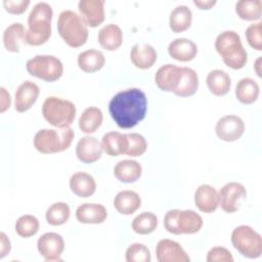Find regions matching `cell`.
<instances>
[{"label": "cell", "mask_w": 262, "mask_h": 262, "mask_svg": "<svg viewBox=\"0 0 262 262\" xmlns=\"http://www.w3.org/2000/svg\"><path fill=\"white\" fill-rule=\"evenodd\" d=\"M53 10L49 3H36L28 15V30L26 43L31 46H40L51 37V20Z\"/></svg>", "instance_id": "cell-2"}, {"label": "cell", "mask_w": 262, "mask_h": 262, "mask_svg": "<svg viewBox=\"0 0 262 262\" xmlns=\"http://www.w3.org/2000/svg\"><path fill=\"white\" fill-rule=\"evenodd\" d=\"M156 258L159 262H189L190 258L182 246L172 239H160L156 246Z\"/></svg>", "instance_id": "cell-13"}, {"label": "cell", "mask_w": 262, "mask_h": 262, "mask_svg": "<svg viewBox=\"0 0 262 262\" xmlns=\"http://www.w3.org/2000/svg\"><path fill=\"white\" fill-rule=\"evenodd\" d=\"M128 147L125 155L129 157H140L147 149V142L139 133H127Z\"/></svg>", "instance_id": "cell-39"}, {"label": "cell", "mask_w": 262, "mask_h": 262, "mask_svg": "<svg viewBox=\"0 0 262 262\" xmlns=\"http://www.w3.org/2000/svg\"><path fill=\"white\" fill-rule=\"evenodd\" d=\"M194 204L203 213H213L219 207L218 191L210 184H201L194 191Z\"/></svg>", "instance_id": "cell-18"}, {"label": "cell", "mask_w": 262, "mask_h": 262, "mask_svg": "<svg viewBox=\"0 0 262 262\" xmlns=\"http://www.w3.org/2000/svg\"><path fill=\"white\" fill-rule=\"evenodd\" d=\"M199 84L200 80L196 72L191 68L182 67V75L179 84L173 93L179 97L191 96L198 91Z\"/></svg>", "instance_id": "cell-30"}, {"label": "cell", "mask_w": 262, "mask_h": 262, "mask_svg": "<svg viewBox=\"0 0 262 262\" xmlns=\"http://www.w3.org/2000/svg\"><path fill=\"white\" fill-rule=\"evenodd\" d=\"M101 142L94 136L85 135L81 137L76 145L77 158L85 164L97 162L102 155Z\"/></svg>", "instance_id": "cell-16"}, {"label": "cell", "mask_w": 262, "mask_h": 262, "mask_svg": "<svg viewBox=\"0 0 262 262\" xmlns=\"http://www.w3.org/2000/svg\"><path fill=\"white\" fill-rule=\"evenodd\" d=\"M26 70L33 77L46 82H54L62 76L63 64L54 55L38 54L27 61Z\"/></svg>", "instance_id": "cell-9"}, {"label": "cell", "mask_w": 262, "mask_h": 262, "mask_svg": "<svg viewBox=\"0 0 262 262\" xmlns=\"http://www.w3.org/2000/svg\"><path fill=\"white\" fill-rule=\"evenodd\" d=\"M103 114L97 106L86 107L79 118V128L85 134L94 133L102 124Z\"/></svg>", "instance_id": "cell-32"}, {"label": "cell", "mask_w": 262, "mask_h": 262, "mask_svg": "<svg viewBox=\"0 0 262 262\" xmlns=\"http://www.w3.org/2000/svg\"><path fill=\"white\" fill-rule=\"evenodd\" d=\"M260 93L259 84L252 78H242L235 86V97L244 104L254 103Z\"/></svg>", "instance_id": "cell-31"}, {"label": "cell", "mask_w": 262, "mask_h": 262, "mask_svg": "<svg viewBox=\"0 0 262 262\" xmlns=\"http://www.w3.org/2000/svg\"><path fill=\"white\" fill-rule=\"evenodd\" d=\"M233 248L244 257L249 259L259 258L262 254L261 234L249 225H238L231 232Z\"/></svg>", "instance_id": "cell-8"}, {"label": "cell", "mask_w": 262, "mask_h": 262, "mask_svg": "<svg viewBox=\"0 0 262 262\" xmlns=\"http://www.w3.org/2000/svg\"><path fill=\"white\" fill-rule=\"evenodd\" d=\"M97 40L103 49L115 51L120 48L123 43L122 29L116 24H107L98 31Z\"/></svg>", "instance_id": "cell-24"}, {"label": "cell", "mask_w": 262, "mask_h": 262, "mask_svg": "<svg viewBox=\"0 0 262 262\" xmlns=\"http://www.w3.org/2000/svg\"><path fill=\"white\" fill-rule=\"evenodd\" d=\"M245 132V123L236 115H226L221 117L215 125L217 137L226 142L236 141Z\"/></svg>", "instance_id": "cell-11"}, {"label": "cell", "mask_w": 262, "mask_h": 262, "mask_svg": "<svg viewBox=\"0 0 262 262\" xmlns=\"http://www.w3.org/2000/svg\"><path fill=\"white\" fill-rule=\"evenodd\" d=\"M125 259L127 262H150L151 255L149 249L145 245L134 243L127 248Z\"/></svg>", "instance_id": "cell-38"}, {"label": "cell", "mask_w": 262, "mask_h": 262, "mask_svg": "<svg viewBox=\"0 0 262 262\" xmlns=\"http://www.w3.org/2000/svg\"><path fill=\"white\" fill-rule=\"evenodd\" d=\"M75 137V132L71 127L39 130L33 139L35 148L44 155L61 152L68 149Z\"/></svg>", "instance_id": "cell-5"}, {"label": "cell", "mask_w": 262, "mask_h": 262, "mask_svg": "<svg viewBox=\"0 0 262 262\" xmlns=\"http://www.w3.org/2000/svg\"><path fill=\"white\" fill-rule=\"evenodd\" d=\"M76 105L69 99L48 96L42 104L43 118L55 128L70 127L76 118Z\"/></svg>", "instance_id": "cell-6"}, {"label": "cell", "mask_w": 262, "mask_h": 262, "mask_svg": "<svg viewBox=\"0 0 262 262\" xmlns=\"http://www.w3.org/2000/svg\"><path fill=\"white\" fill-rule=\"evenodd\" d=\"M262 24L261 21L253 23L246 29L245 35L248 44L255 50H262Z\"/></svg>", "instance_id": "cell-40"}, {"label": "cell", "mask_w": 262, "mask_h": 262, "mask_svg": "<svg viewBox=\"0 0 262 262\" xmlns=\"http://www.w3.org/2000/svg\"><path fill=\"white\" fill-rule=\"evenodd\" d=\"M69 185L72 192L79 198H89L96 190V181L94 177L84 171L74 173L70 177Z\"/></svg>", "instance_id": "cell-22"}, {"label": "cell", "mask_w": 262, "mask_h": 262, "mask_svg": "<svg viewBox=\"0 0 262 262\" xmlns=\"http://www.w3.org/2000/svg\"><path fill=\"white\" fill-rule=\"evenodd\" d=\"M142 174L141 165L135 160L119 161L114 167L115 177L123 183H132L140 178Z\"/></svg>", "instance_id": "cell-27"}, {"label": "cell", "mask_w": 262, "mask_h": 262, "mask_svg": "<svg viewBox=\"0 0 262 262\" xmlns=\"http://www.w3.org/2000/svg\"><path fill=\"white\" fill-rule=\"evenodd\" d=\"M131 226L137 234H150L158 227V217L152 212H142L133 219Z\"/></svg>", "instance_id": "cell-36"}, {"label": "cell", "mask_w": 262, "mask_h": 262, "mask_svg": "<svg viewBox=\"0 0 262 262\" xmlns=\"http://www.w3.org/2000/svg\"><path fill=\"white\" fill-rule=\"evenodd\" d=\"M207 262H233L231 252L221 246L213 247L209 250L206 257Z\"/></svg>", "instance_id": "cell-41"}, {"label": "cell", "mask_w": 262, "mask_h": 262, "mask_svg": "<svg viewBox=\"0 0 262 262\" xmlns=\"http://www.w3.org/2000/svg\"><path fill=\"white\" fill-rule=\"evenodd\" d=\"M71 216L70 206L64 202H55L45 212V219L52 226H60L68 222Z\"/></svg>", "instance_id": "cell-35"}, {"label": "cell", "mask_w": 262, "mask_h": 262, "mask_svg": "<svg viewBox=\"0 0 262 262\" xmlns=\"http://www.w3.org/2000/svg\"><path fill=\"white\" fill-rule=\"evenodd\" d=\"M217 3L216 0H193V4L200 9H210Z\"/></svg>", "instance_id": "cell-45"}, {"label": "cell", "mask_w": 262, "mask_h": 262, "mask_svg": "<svg viewBox=\"0 0 262 262\" xmlns=\"http://www.w3.org/2000/svg\"><path fill=\"white\" fill-rule=\"evenodd\" d=\"M37 249L45 261H60L64 251V241L57 232H46L38 238Z\"/></svg>", "instance_id": "cell-12"}, {"label": "cell", "mask_w": 262, "mask_h": 262, "mask_svg": "<svg viewBox=\"0 0 262 262\" xmlns=\"http://www.w3.org/2000/svg\"><path fill=\"white\" fill-rule=\"evenodd\" d=\"M40 94L39 86L30 80L23 82L14 93V108L18 113L30 110L37 101Z\"/></svg>", "instance_id": "cell-15"}, {"label": "cell", "mask_w": 262, "mask_h": 262, "mask_svg": "<svg viewBox=\"0 0 262 262\" xmlns=\"http://www.w3.org/2000/svg\"><path fill=\"white\" fill-rule=\"evenodd\" d=\"M77 63L80 70L85 73H95L105 64L104 54L97 49L91 48L79 53Z\"/></svg>", "instance_id": "cell-28"}, {"label": "cell", "mask_w": 262, "mask_h": 262, "mask_svg": "<svg viewBox=\"0 0 262 262\" xmlns=\"http://www.w3.org/2000/svg\"><path fill=\"white\" fill-rule=\"evenodd\" d=\"M0 259L4 258L7 254H9L11 250V243L10 239L7 237V235L2 231L0 233Z\"/></svg>", "instance_id": "cell-44"}, {"label": "cell", "mask_w": 262, "mask_h": 262, "mask_svg": "<svg viewBox=\"0 0 262 262\" xmlns=\"http://www.w3.org/2000/svg\"><path fill=\"white\" fill-rule=\"evenodd\" d=\"M114 207L122 215H132L141 206L139 194L130 189L119 191L114 198Z\"/></svg>", "instance_id": "cell-25"}, {"label": "cell", "mask_w": 262, "mask_h": 262, "mask_svg": "<svg viewBox=\"0 0 262 262\" xmlns=\"http://www.w3.org/2000/svg\"><path fill=\"white\" fill-rule=\"evenodd\" d=\"M0 113L6 112L11 105V97L9 92L3 87H0Z\"/></svg>", "instance_id": "cell-43"}, {"label": "cell", "mask_w": 262, "mask_h": 262, "mask_svg": "<svg viewBox=\"0 0 262 262\" xmlns=\"http://www.w3.org/2000/svg\"><path fill=\"white\" fill-rule=\"evenodd\" d=\"M192 21V12L187 5H178L169 15V27L174 33L186 31Z\"/></svg>", "instance_id": "cell-33"}, {"label": "cell", "mask_w": 262, "mask_h": 262, "mask_svg": "<svg viewBox=\"0 0 262 262\" xmlns=\"http://www.w3.org/2000/svg\"><path fill=\"white\" fill-rule=\"evenodd\" d=\"M30 5V0H3L4 9L12 14L24 13Z\"/></svg>", "instance_id": "cell-42"}, {"label": "cell", "mask_w": 262, "mask_h": 262, "mask_svg": "<svg viewBox=\"0 0 262 262\" xmlns=\"http://www.w3.org/2000/svg\"><path fill=\"white\" fill-rule=\"evenodd\" d=\"M57 31L61 39L70 47L78 48L83 46L88 39V26L80 14L66 9L57 18Z\"/></svg>", "instance_id": "cell-4"}, {"label": "cell", "mask_w": 262, "mask_h": 262, "mask_svg": "<svg viewBox=\"0 0 262 262\" xmlns=\"http://www.w3.org/2000/svg\"><path fill=\"white\" fill-rule=\"evenodd\" d=\"M206 83L212 94L216 96H223L230 90L231 78L222 70H213L208 73Z\"/></svg>", "instance_id": "cell-29"}, {"label": "cell", "mask_w": 262, "mask_h": 262, "mask_svg": "<svg viewBox=\"0 0 262 262\" xmlns=\"http://www.w3.org/2000/svg\"><path fill=\"white\" fill-rule=\"evenodd\" d=\"M104 0H80L78 9L80 15L88 27L95 28L101 25L105 18Z\"/></svg>", "instance_id": "cell-17"}, {"label": "cell", "mask_w": 262, "mask_h": 262, "mask_svg": "<svg viewBox=\"0 0 262 262\" xmlns=\"http://www.w3.org/2000/svg\"><path fill=\"white\" fill-rule=\"evenodd\" d=\"M76 219L83 224H100L107 218V210L101 204L84 203L76 209Z\"/></svg>", "instance_id": "cell-19"}, {"label": "cell", "mask_w": 262, "mask_h": 262, "mask_svg": "<svg viewBox=\"0 0 262 262\" xmlns=\"http://www.w3.org/2000/svg\"><path fill=\"white\" fill-rule=\"evenodd\" d=\"M219 206L226 213H235L239 210L247 198L246 187L235 181L224 184L218 191Z\"/></svg>", "instance_id": "cell-10"}, {"label": "cell", "mask_w": 262, "mask_h": 262, "mask_svg": "<svg viewBox=\"0 0 262 262\" xmlns=\"http://www.w3.org/2000/svg\"><path fill=\"white\" fill-rule=\"evenodd\" d=\"M147 98L139 88H129L115 94L108 103V112L122 129L135 127L145 117Z\"/></svg>", "instance_id": "cell-1"}, {"label": "cell", "mask_w": 262, "mask_h": 262, "mask_svg": "<svg viewBox=\"0 0 262 262\" xmlns=\"http://www.w3.org/2000/svg\"><path fill=\"white\" fill-rule=\"evenodd\" d=\"M169 55L178 61H190L198 54L196 44L187 38H176L168 45Z\"/></svg>", "instance_id": "cell-21"}, {"label": "cell", "mask_w": 262, "mask_h": 262, "mask_svg": "<svg viewBox=\"0 0 262 262\" xmlns=\"http://www.w3.org/2000/svg\"><path fill=\"white\" fill-rule=\"evenodd\" d=\"M40 228V222L38 218L31 214H25L17 218L14 224V229L17 235L20 237H31L34 236Z\"/></svg>", "instance_id": "cell-37"}, {"label": "cell", "mask_w": 262, "mask_h": 262, "mask_svg": "<svg viewBox=\"0 0 262 262\" xmlns=\"http://www.w3.org/2000/svg\"><path fill=\"white\" fill-rule=\"evenodd\" d=\"M235 12L244 20L256 21L261 18V0H239L235 3Z\"/></svg>", "instance_id": "cell-34"}, {"label": "cell", "mask_w": 262, "mask_h": 262, "mask_svg": "<svg viewBox=\"0 0 262 262\" xmlns=\"http://www.w3.org/2000/svg\"><path fill=\"white\" fill-rule=\"evenodd\" d=\"M27 29L21 23H12L3 32L2 41L5 49L9 52L17 53L20 51L23 43H26Z\"/></svg>", "instance_id": "cell-23"}, {"label": "cell", "mask_w": 262, "mask_h": 262, "mask_svg": "<svg viewBox=\"0 0 262 262\" xmlns=\"http://www.w3.org/2000/svg\"><path fill=\"white\" fill-rule=\"evenodd\" d=\"M157 59V50L148 43H137L131 48L130 60L137 69H150L156 63Z\"/></svg>", "instance_id": "cell-20"}, {"label": "cell", "mask_w": 262, "mask_h": 262, "mask_svg": "<svg viewBox=\"0 0 262 262\" xmlns=\"http://www.w3.org/2000/svg\"><path fill=\"white\" fill-rule=\"evenodd\" d=\"M217 53L223 62L232 70L244 68L248 61V52L243 46L239 35L232 30L220 33L214 43Z\"/></svg>", "instance_id": "cell-3"}, {"label": "cell", "mask_w": 262, "mask_h": 262, "mask_svg": "<svg viewBox=\"0 0 262 262\" xmlns=\"http://www.w3.org/2000/svg\"><path fill=\"white\" fill-rule=\"evenodd\" d=\"M260 66H261V56H259L255 62H254V70L256 72V74L258 75V77H261V71H260Z\"/></svg>", "instance_id": "cell-46"}, {"label": "cell", "mask_w": 262, "mask_h": 262, "mask_svg": "<svg viewBox=\"0 0 262 262\" xmlns=\"http://www.w3.org/2000/svg\"><path fill=\"white\" fill-rule=\"evenodd\" d=\"M182 75V67L166 63L158 69L155 75V82L159 89L166 92H174Z\"/></svg>", "instance_id": "cell-14"}, {"label": "cell", "mask_w": 262, "mask_h": 262, "mask_svg": "<svg viewBox=\"0 0 262 262\" xmlns=\"http://www.w3.org/2000/svg\"><path fill=\"white\" fill-rule=\"evenodd\" d=\"M202 216L193 210H169L164 217L165 229L172 234H193L203 227Z\"/></svg>", "instance_id": "cell-7"}, {"label": "cell", "mask_w": 262, "mask_h": 262, "mask_svg": "<svg viewBox=\"0 0 262 262\" xmlns=\"http://www.w3.org/2000/svg\"><path fill=\"white\" fill-rule=\"evenodd\" d=\"M101 146L103 151L111 157L125 155L128 147L127 134L118 131H110L102 136Z\"/></svg>", "instance_id": "cell-26"}]
</instances>
